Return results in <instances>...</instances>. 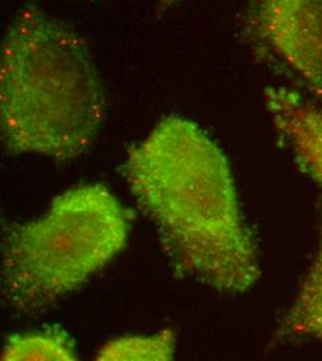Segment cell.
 <instances>
[{"label":"cell","mask_w":322,"mask_h":361,"mask_svg":"<svg viewBox=\"0 0 322 361\" xmlns=\"http://www.w3.org/2000/svg\"><path fill=\"white\" fill-rule=\"evenodd\" d=\"M123 176L178 275L228 295L254 286L256 242L230 163L204 130L177 116L161 120L131 147Z\"/></svg>","instance_id":"1"},{"label":"cell","mask_w":322,"mask_h":361,"mask_svg":"<svg viewBox=\"0 0 322 361\" xmlns=\"http://www.w3.org/2000/svg\"><path fill=\"white\" fill-rule=\"evenodd\" d=\"M104 114V90L84 39L38 7L20 10L0 53V130L7 152L75 159L91 147Z\"/></svg>","instance_id":"2"},{"label":"cell","mask_w":322,"mask_h":361,"mask_svg":"<svg viewBox=\"0 0 322 361\" xmlns=\"http://www.w3.org/2000/svg\"><path fill=\"white\" fill-rule=\"evenodd\" d=\"M131 221L100 183L71 188L39 219L8 224L1 239V296L31 314L85 283L125 246Z\"/></svg>","instance_id":"3"},{"label":"cell","mask_w":322,"mask_h":361,"mask_svg":"<svg viewBox=\"0 0 322 361\" xmlns=\"http://www.w3.org/2000/svg\"><path fill=\"white\" fill-rule=\"evenodd\" d=\"M254 37L322 99V0H253Z\"/></svg>","instance_id":"4"},{"label":"cell","mask_w":322,"mask_h":361,"mask_svg":"<svg viewBox=\"0 0 322 361\" xmlns=\"http://www.w3.org/2000/svg\"><path fill=\"white\" fill-rule=\"evenodd\" d=\"M266 106L299 169L322 186V104L296 90L273 87L266 90Z\"/></svg>","instance_id":"5"},{"label":"cell","mask_w":322,"mask_h":361,"mask_svg":"<svg viewBox=\"0 0 322 361\" xmlns=\"http://www.w3.org/2000/svg\"><path fill=\"white\" fill-rule=\"evenodd\" d=\"M304 338L322 342V238L299 293L276 331L279 341Z\"/></svg>","instance_id":"6"},{"label":"cell","mask_w":322,"mask_h":361,"mask_svg":"<svg viewBox=\"0 0 322 361\" xmlns=\"http://www.w3.org/2000/svg\"><path fill=\"white\" fill-rule=\"evenodd\" d=\"M3 361H73L78 359L68 332L58 326L10 335L3 346Z\"/></svg>","instance_id":"7"},{"label":"cell","mask_w":322,"mask_h":361,"mask_svg":"<svg viewBox=\"0 0 322 361\" xmlns=\"http://www.w3.org/2000/svg\"><path fill=\"white\" fill-rule=\"evenodd\" d=\"M175 332L164 329L153 335L121 336L107 342L96 355V360H171L175 353Z\"/></svg>","instance_id":"8"},{"label":"cell","mask_w":322,"mask_h":361,"mask_svg":"<svg viewBox=\"0 0 322 361\" xmlns=\"http://www.w3.org/2000/svg\"><path fill=\"white\" fill-rule=\"evenodd\" d=\"M178 1H181V0H160V6L163 8H168V7L175 6Z\"/></svg>","instance_id":"9"}]
</instances>
